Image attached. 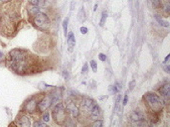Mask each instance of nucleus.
Returning a JSON list of instances; mask_svg holds the SVG:
<instances>
[{"label": "nucleus", "mask_w": 170, "mask_h": 127, "mask_svg": "<svg viewBox=\"0 0 170 127\" xmlns=\"http://www.w3.org/2000/svg\"><path fill=\"white\" fill-rule=\"evenodd\" d=\"M3 62L11 73L20 76L37 75L52 69L49 58L41 57L23 48H16L9 51L4 57Z\"/></svg>", "instance_id": "1"}, {"label": "nucleus", "mask_w": 170, "mask_h": 127, "mask_svg": "<svg viewBox=\"0 0 170 127\" xmlns=\"http://www.w3.org/2000/svg\"><path fill=\"white\" fill-rule=\"evenodd\" d=\"M21 6L22 0H10L0 5V35L6 39H13L27 24Z\"/></svg>", "instance_id": "2"}, {"label": "nucleus", "mask_w": 170, "mask_h": 127, "mask_svg": "<svg viewBox=\"0 0 170 127\" xmlns=\"http://www.w3.org/2000/svg\"><path fill=\"white\" fill-rule=\"evenodd\" d=\"M141 103L143 104V111L146 113L148 118L150 116H154V115L160 116V114L164 110V106H165V103H164L161 96L153 91L146 92L142 96Z\"/></svg>", "instance_id": "3"}, {"label": "nucleus", "mask_w": 170, "mask_h": 127, "mask_svg": "<svg viewBox=\"0 0 170 127\" xmlns=\"http://www.w3.org/2000/svg\"><path fill=\"white\" fill-rule=\"evenodd\" d=\"M27 22L31 24L36 30L43 32V33H49L51 31L52 22L49 17V15L45 12L39 11L35 15L27 17Z\"/></svg>", "instance_id": "4"}, {"label": "nucleus", "mask_w": 170, "mask_h": 127, "mask_svg": "<svg viewBox=\"0 0 170 127\" xmlns=\"http://www.w3.org/2000/svg\"><path fill=\"white\" fill-rule=\"evenodd\" d=\"M44 93L45 92H39V93L33 95L30 97L27 98L26 100L23 102V104L21 105L20 111L28 114L30 117L35 118L36 120L40 119L39 116H38V113H37V107H38V103H39L40 99L44 95Z\"/></svg>", "instance_id": "5"}, {"label": "nucleus", "mask_w": 170, "mask_h": 127, "mask_svg": "<svg viewBox=\"0 0 170 127\" xmlns=\"http://www.w3.org/2000/svg\"><path fill=\"white\" fill-rule=\"evenodd\" d=\"M51 115H52V119L54 121L55 124L63 126L66 124V122H68V120L70 119L69 113L67 111V109L65 107L64 102L60 101L57 104L51 108Z\"/></svg>", "instance_id": "6"}, {"label": "nucleus", "mask_w": 170, "mask_h": 127, "mask_svg": "<svg viewBox=\"0 0 170 127\" xmlns=\"http://www.w3.org/2000/svg\"><path fill=\"white\" fill-rule=\"evenodd\" d=\"M53 106V97H52V93L48 92V93H44V95L42 96V98L40 99L39 103H38V107H37V113L38 116L41 119V115L49 110L50 108H52Z\"/></svg>", "instance_id": "7"}, {"label": "nucleus", "mask_w": 170, "mask_h": 127, "mask_svg": "<svg viewBox=\"0 0 170 127\" xmlns=\"http://www.w3.org/2000/svg\"><path fill=\"white\" fill-rule=\"evenodd\" d=\"M15 125L22 126V127H29L31 125V119L28 114L22 111H19L17 116L15 118Z\"/></svg>", "instance_id": "8"}, {"label": "nucleus", "mask_w": 170, "mask_h": 127, "mask_svg": "<svg viewBox=\"0 0 170 127\" xmlns=\"http://www.w3.org/2000/svg\"><path fill=\"white\" fill-rule=\"evenodd\" d=\"M158 92H159V95L163 99L164 103L168 104L169 97H170V84L169 82H165L164 85H162V86L159 88Z\"/></svg>", "instance_id": "9"}, {"label": "nucleus", "mask_w": 170, "mask_h": 127, "mask_svg": "<svg viewBox=\"0 0 170 127\" xmlns=\"http://www.w3.org/2000/svg\"><path fill=\"white\" fill-rule=\"evenodd\" d=\"M130 120L138 123L141 122V121H144L145 120L144 113L140 111V110H134V111L130 113Z\"/></svg>", "instance_id": "10"}, {"label": "nucleus", "mask_w": 170, "mask_h": 127, "mask_svg": "<svg viewBox=\"0 0 170 127\" xmlns=\"http://www.w3.org/2000/svg\"><path fill=\"white\" fill-rule=\"evenodd\" d=\"M25 9H26L27 16H28V17H30V16H33V15H35L36 13L39 12V11H41L40 7L35 6V5L30 4V3H28V4L26 5Z\"/></svg>", "instance_id": "11"}, {"label": "nucleus", "mask_w": 170, "mask_h": 127, "mask_svg": "<svg viewBox=\"0 0 170 127\" xmlns=\"http://www.w3.org/2000/svg\"><path fill=\"white\" fill-rule=\"evenodd\" d=\"M67 43H68V46H69V52H73L74 47H75V44H76L75 36H74V33L73 32H70L69 33Z\"/></svg>", "instance_id": "12"}, {"label": "nucleus", "mask_w": 170, "mask_h": 127, "mask_svg": "<svg viewBox=\"0 0 170 127\" xmlns=\"http://www.w3.org/2000/svg\"><path fill=\"white\" fill-rule=\"evenodd\" d=\"M150 2L152 4V6L154 9H160L162 8L163 9V3L161 0H150Z\"/></svg>", "instance_id": "13"}, {"label": "nucleus", "mask_w": 170, "mask_h": 127, "mask_svg": "<svg viewBox=\"0 0 170 127\" xmlns=\"http://www.w3.org/2000/svg\"><path fill=\"white\" fill-rule=\"evenodd\" d=\"M45 2H46V0H29L28 1V3L33 4V5H35V6H38L40 8L45 5Z\"/></svg>", "instance_id": "14"}, {"label": "nucleus", "mask_w": 170, "mask_h": 127, "mask_svg": "<svg viewBox=\"0 0 170 127\" xmlns=\"http://www.w3.org/2000/svg\"><path fill=\"white\" fill-rule=\"evenodd\" d=\"M41 120H43L44 122H49L50 121V111H45L42 115H41Z\"/></svg>", "instance_id": "15"}, {"label": "nucleus", "mask_w": 170, "mask_h": 127, "mask_svg": "<svg viewBox=\"0 0 170 127\" xmlns=\"http://www.w3.org/2000/svg\"><path fill=\"white\" fill-rule=\"evenodd\" d=\"M154 18L156 19V21H157L158 23H159L161 26H164V27H168V26H169V23H168V22H167V21H164V20H163L162 18H160L158 15H155V16H154Z\"/></svg>", "instance_id": "16"}, {"label": "nucleus", "mask_w": 170, "mask_h": 127, "mask_svg": "<svg viewBox=\"0 0 170 127\" xmlns=\"http://www.w3.org/2000/svg\"><path fill=\"white\" fill-rule=\"evenodd\" d=\"M33 126H34V127H39V126L45 127V126H47V124H46V122H44L43 120H41V119H37V120L34 121V123H33Z\"/></svg>", "instance_id": "17"}, {"label": "nucleus", "mask_w": 170, "mask_h": 127, "mask_svg": "<svg viewBox=\"0 0 170 127\" xmlns=\"http://www.w3.org/2000/svg\"><path fill=\"white\" fill-rule=\"evenodd\" d=\"M85 10L84 8L80 10V13H79V21L81 22V23H83V22H85L86 20V16H85Z\"/></svg>", "instance_id": "18"}, {"label": "nucleus", "mask_w": 170, "mask_h": 127, "mask_svg": "<svg viewBox=\"0 0 170 127\" xmlns=\"http://www.w3.org/2000/svg\"><path fill=\"white\" fill-rule=\"evenodd\" d=\"M90 126H94V127H101V126H102V119H98V120L92 121V122L90 124Z\"/></svg>", "instance_id": "19"}, {"label": "nucleus", "mask_w": 170, "mask_h": 127, "mask_svg": "<svg viewBox=\"0 0 170 127\" xmlns=\"http://www.w3.org/2000/svg\"><path fill=\"white\" fill-rule=\"evenodd\" d=\"M68 22H69V19L66 18L63 22V28H64V34L65 36H67L68 34Z\"/></svg>", "instance_id": "20"}, {"label": "nucleus", "mask_w": 170, "mask_h": 127, "mask_svg": "<svg viewBox=\"0 0 170 127\" xmlns=\"http://www.w3.org/2000/svg\"><path fill=\"white\" fill-rule=\"evenodd\" d=\"M107 16H108V14H107V12H102V19H101V21H100V25L102 27L103 25H105V22H106V19H107Z\"/></svg>", "instance_id": "21"}, {"label": "nucleus", "mask_w": 170, "mask_h": 127, "mask_svg": "<svg viewBox=\"0 0 170 127\" xmlns=\"http://www.w3.org/2000/svg\"><path fill=\"white\" fill-rule=\"evenodd\" d=\"M90 64H91V68H92V71H94L95 73H96V71H97V70H98V66H97V63H96V61L92 60Z\"/></svg>", "instance_id": "22"}, {"label": "nucleus", "mask_w": 170, "mask_h": 127, "mask_svg": "<svg viewBox=\"0 0 170 127\" xmlns=\"http://www.w3.org/2000/svg\"><path fill=\"white\" fill-rule=\"evenodd\" d=\"M98 58H100V60L102 61V62H106V61H107V56L105 54H100V55H98Z\"/></svg>", "instance_id": "23"}, {"label": "nucleus", "mask_w": 170, "mask_h": 127, "mask_svg": "<svg viewBox=\"0 0 170 127\" xmlns=\"http://www.w3.org/2000/svg\"><path fill=\"white\" fill-rule=\"evenodd\" d=\"M162 68L164 69V71H165L166 73H169V71H170V68H169V65H167V64H164V63H163V66H162Z\"/></svg>", "instance_id": "24"}, {"label": "nucleus", "mask_w": 170, "mask_h": 127, "mask_svg": "<svg viewBox=\"0 0 170 127\" xmlns=\"http://www.w3.org/2000/svg\"><path fill=\"white\" fill-rule=\"evenodd\" d=\"M80 31H81V33H82V34H87V33H88V28H87V27H81V29H80Z\"/></svg>", "instance_id": "25"}, {"label": "nucleus", "mask_w": 170, "mask_h": 127, "mask_svg": "<svg viewBox=\"0 0 170 127\" xmlns=\"http://www.w3.org/2000/svg\"><path fill=\"white\" fill-rule=\"evenodd\" d=\"M88 71V64H85L83 69H82V74H86Z\"/></svg>", "instance_id": "26"}, {"label": "nucleus", "mask_w": 170, "mask_h": 127, "mask_svg": "<svg viewBox=\"0 0 170 127\" xmlns=\"http://www.w3.org/2000/svg\"><path fill=\"white\" fill-rule=\"evenodd\" d=\"M128 93H125V95H124V99H123V102H122V104H123V105H125V104L128 103Z\"/></svg>", "instance_id": "27"}, {"label": "nucleus", "mask_w": 170, "mask_h": 127, "mask_svg": "<svg viewBox=\"0 0 170 127\" xmlns=\"http://www.w3.org/2000/svg\"><path fill=\"white\" fill-rule=\"evenodd\" d=\"M169 58H170V55H167V57L165 58V60H164V64L169 65V64H168V63H169Z\"/></svg>", "instance_id": "28"}, {"label": "nucleus", "mask_w": 170, "mask_h": 127, "mask_svg": "<svg viewBox=\"0 0 170 127\" xmlns=\"http://www.w3.org/2000/svg\"><path fill=\"white\" fill-rule=\"evenodd\" d=\"M8 1H10V0H0V5H1V4H4V3H6V2H8Z\"/></svg>", "instance_id": "29"}, {"label": "nucleus", "mask_w": 170, "mask_h": 127, "mask_svg": "<svg viewBox=\"0 0 170 127\" xmlns=\"http://www.w3.org/2000/svg\"><path fill=\"white\" fill-rule=\"evenodd\" d=\"M3 56H4V55L2 54V52H1V51H0V58H2Z\"/></svg>", "instance_id": "30"}, {"label": "nucleus", "mask_w": 170, "mask_h": 127, "mask_svg": "<svg viewBox=\"0 0 170 127\" xmlns=\"http://www.w3.org/2000/svg\"><path fill=\"white\" fill-rule=\"evenodd\" d=\"M97 8H98V4H96V5H95V8H94V10H97Z\"/></svg>", "instance_id": "31"}]
</instances>
